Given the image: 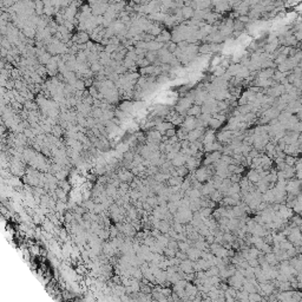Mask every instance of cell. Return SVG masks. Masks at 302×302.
<instances>
[{
  "mask_svg": "<svg viewBox=\"0 0 302 302\" xmlns=\"http://www.w3.org/2000/svg\"><path fill=\"white\" fill-rule=\"evenodd\" d=\"M30 253L32 254V255H34V256H37V255H39V254H40V248H39V245H37V244H34V245H31V249H30Z\"/></svg>",
  "mask_w": 302,
  "mask_h": 302,
  "instance_id": "cell-13",
  "label": "cell"
},
{
  "mask_svg": "<svg viewBox=\"0 0 302 302\" xmlns=\"http://www.w3.org/2000/svg\"><path fill=\"white\" fill-rule=\"evenodd\" d=\"M172 123H170V122H164V123H161V124H157L156 125V129L158 132H161L162 135L163 134H165L168 130H170V129H174L172 127Z\"/></svg>",
  "mask_w": 302,
  "mask_h": 302,
  "instance_id": "cell-4",
  "label": "cell"
},
{
  "mask_svg": "<svg viewBox=\"0 0 302 302\" xmlns=\"http://www.w3.org/2000/svg\"><path fill=\"white\" fill-rule=\"evenodd\" d=\"M247 178L249 179V182H252L253 184H257L262 178H261V176L260 174L256 171V170H250L249 172H248V175H247Z\"/></svg>",
  "mask_w": 302,
  "mask_h": 302,
  "instance_id": "cell-3",
  "label": "cell"
},
{
  "mask_svg": "<svg viewBox=\"0 0 302 302\" xmlns=\"http://www.w3.org/2000/svg\"><path fill=\"white\" fill-rule=\"evenodd\" d=\"M186 255H188V259L190 260V261H198V259L202 256V252L200 250V249H197V248H190L188 252H186Z\"/></svg>",
  "mask_w": 302,
  "mask_h": 302,
  "instance_id": "cell-1",
  "label": "cell"
},
{
  "mask_svg": "<svg viewBox=\"0 0 302 302\" xmlns=\"http://www.w3.org/2000/svg\"><path fill=\"white\" fill-rule=\"evenodd\" d=\"M221 120H218V119H216V118H211L210 119V122H209V127H213V129H217V127L221 125Z\"/></svg>",
  "mask_w": 302,
  "mask_h": 302,
  "instance_id": "cell-12",
  "label": "cell"
},
{
  "mask_svg": "<svg viewBox=\"0 0 302 302\" xmlns=\"http://www.w3.org/2000/svg\"><path fill=\"white\" fill-rule=\"evenodd\" d=\"M171 40V34L168 32V31H162V33L157 37V39H156V41H158V43H161V44H164V43H168V41H170Z\"/></svg>",
  "mask_w": 302,
  "mask_h": 302,
  "instance_id": "cell-5",
  "label": "cell"
},
{
  "mask_svg": "<svg viewBox=\"0 0 302 302\" xmlns=\"http://www.w3.org/2000/svg\"><path fill=\"white\" fill-rule=\"evenodd\" d=\"M296 161H297V157L294 156H286V158H284V163L288 166H295Z\"/></svg>",
  "mask_w": 302,
  "mask_h": 302,
  "instance_id": "cell-9",
  "label": "cell"
},
{
  "mask_svg": "<svg viewBox=\"0 0 302 302\" xmlns=\"http://www.w3.org/2000/svg\"><path fill=\"white\" fill-rule=\"evenodd\" d=\"M75 38H76V40H77L78 43H80V44H84V43H86V41L89 40V36L86 34V33H84V32H80L78 36H77V37H75Z\"/></svg>",
  "mask_w": 302,
  "mask_h": 302,
  "instance_id": "cell-11",
  "label": "cell"
},
{
  "mask_svg": "<svg viewBox=\"0 0 302 302\" xmlns=\"http://www.w3.org/2000/svg\"><path fill=\"white\" fill-rule=\"evenodd\" d=\"M186 115L189 116V117H200L201 115H202V107L200 106V105H193V106L190 107L188 111H186Z\"/></svg>",
  "mask_w": 302,
  "mask_h": 302,
  "instance_id": "cell-2",
  "label": "cell"
},
{
  "mask_svg": "<svg viewBox=\"0 0 302 302\" xmlns=\"http://www.w3.org/2000/svg\"><path fill=\"white\" fill-rule=\"evenodd\" d=\"M119 177H120L123 181H129V179L131 178V174H130V172H127V171H124V170H123V171H120V172H119Z\"/></svg>",
  "mask_w": 302,
  "mask_h": 302,
  "instance_id": "cell-14",
  "label": "cell"
},
{
  "mask_svg": "<svg viewBox=\"0 0 302 302\" xmlns=\"http://www.w3.org/2000/svg\"><path fill=\"white\" fill-rule=\"evenodd\" d=\"M213 51V47H211V44H204V45H202V46H200L198 47V52L201 53V54H208V53H210Z\"/></svg>",
  "mask_w": 302,
  "mask_h": 302,
  "instance_id": "cell-8",
  "label": "cell"
},
{
  "mask_svg": "<svg viewBox=\"0 0 302 302\" xmlns=\"http://www.w3.org/2000/svg\"><path fill=\"white\" fill-rule=\"evenodd\" d=\"M248 302H262V295L259 293H250L248 295Z\"/></svg>",
  "mask_w": 302,
  "mask_h": 302,
  "instance_id": "cell-7",
  "label": "cell"
},
{
  "mask_svg": "<svg viewBox=\"0 0 302 302\" xmlns=\"http://www.w3.org/2000/svg\"><path fill=\"white\" fill-rule=\"evenodd\" d=\"M120 109L123 110V112H125V113H129V112H131V111H132V109H134V105H132L131 103L124 102V103H122V105H120Z\"/></svg>",
  "mask_w": 302,
  "mask_h": 302,
  "instance_id": "cell-10",
  "label": "cell"
},
{
  "mask_svg": "<svg viewBox=\"0 0 302 302\" xmlns=\"http://www.w3.org/2000/svg\"><path fill=\"white\" fill-rule=\"evenodd\" d=\"M182 17L184 18V19H190V18H194V14H195V10L193 9V7H183L182 10Z\"/></svg>",
  "mask_w": 302,
  "mask_h": 302,
  "instance_id": "cell-6",
  "label": "cell"
}]
</instances>
